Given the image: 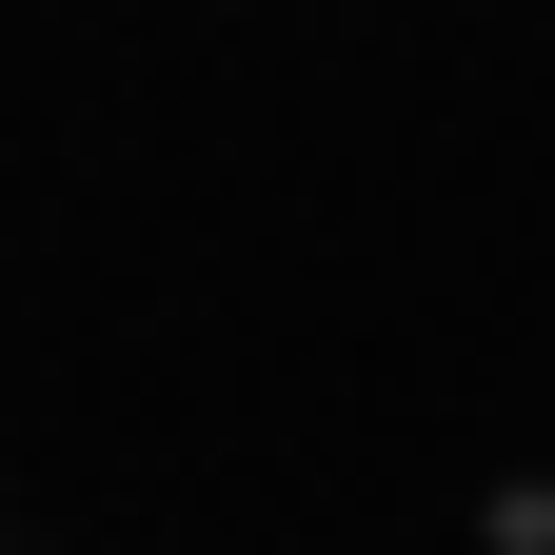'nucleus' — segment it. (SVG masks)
Here are the masks:
<instances>
[{
    "label": "nucleus",
    "instance_id": "obj_1",
    "mask_svg": "<svg viewBox=\"0 0 555 555\" xmlns=\"http://www.w3.org/2000/svg\"><path fill=\"white\" fill-rule=\"evenodd\" d=\"M535 535H555V476H535Z\"/></svg>",
    "mask_w": 555,
    "mask_h": 555
}]
</instances>
